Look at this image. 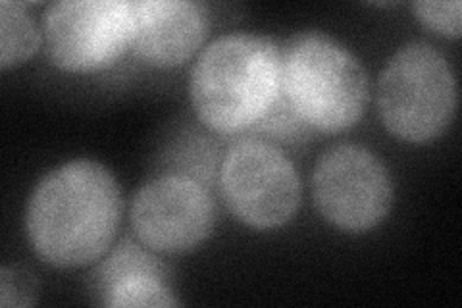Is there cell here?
I'll list each match as a JSON object with an SVG mask.
<instances>
[{
  "instance_id": "cell-1",
  "label": "cell",
  "mask_w": 462,
  "mask_h": 308,
  "mask_svg": "<svg viewBox=\"0 0 462 308\" xmlns=\"http://www.w3.org/2000/svg\"><path fill=\"white\" fill-rule=\"evenodd\" d=\"M122 207L120 187L106 166L74 160L35 185L25 210L27 239L52 268L89 266L112 247Z\"/></svg>"
},
{
  "instance_id": "cell-2",
  "label": "cell",
  "mask_w": 462,
  "mask_h": 308,
  "mask_svg": "<svg viewBox=\"0 0 462 308\" xmlns=\"http://www.w3.org/2000/svg\"><path fill=\"white\" fill-rule=\"evenodd\" d=\"M197 118L218 135H237L266 124L283 108L282 47L253 33L212 41L191 71Z\"/></svg>"
},
{
  "instance_id": "cell-3",
  "label": "cell",
  "mask_w": 462,
  "mask_h": 308,
  "mask_svg": "<svg viewBox=\"0 0 462 308\" xmlns=\"http://www.w3.org/2000/svg\"><path fill=\"white\" fill-rule=\"evenodd\" d=\"M368 95L366 70L336 39L307 32L282 47V98L297 122L341 134L363 118Z\"/></svg>"
},
{
  "instance_id": "cell-4",
  "label": "cell",
  "mask_w": 462,
  "mask_h": 308,
  "mask_svg": "<svg viewBox=\"0 0 462 308\" xmlns=\"http://www.w3.org/2000/svg\"><path fill=\"white\" fill-rule=\"evenodd\" d=\"M378 108L392 135L430 143L449 127L457 110V79L447 58L428 42L399 49L378 79Z\"/></svg>"
},
{
  "instance_id": "cell-5",
  "label": "cell",
  "mask_w": 462,
  "mask_h": 308,
  "mask_svg": "<svg viewBox=\"0 0 462 308\" xmlns=\"http://www.w3.org/2000/svg\"><path fill=\"white\" fill-rule=\"evenodd\" d=\"M134 3L62 0L42 12L41 37L51 62L71 73L112 68L134 45Z\"/></svg>"
},
{
  "instance_id": "cell-6",
  "label": "cell",
  "mask_w": 462,
  "mask_h": 308,
  "mask_svg": "<svg viewBox=\"0 0 462 308\" xmlns=\"http://www.w3.org/2000/svg\"><path fill=\"white\" fill-rule=\"evenodd\" d=\"M220 189L229 212L254 229L287 224L302 197L291 160L276 145L260 139L231 146L220 168Z\"/></svg>"
},
{
  "instance_id": "cell-7",
  "label": "cell",
  "mask_w": 462,
  "mask_h": 308,
  "mask_svg": "<svg viewBox=\"0 0 462 308\" xmlns=\"http://www.w3.org/2000/svg\"><path fill=\"white\" fill-rule=\"evenodd\" d=\"M312 199L329 224L345 231H368L392 210L393 182L372 151L358 145H336L314 166Z\"/></svg>"
},
{
  "instance_id": "cell-8",
  "label": "cell",
  "mask_w": 462,
  "mask_h": 308,
  "mask_svg": "<svg viewBox=\"0 0 462 308\" xmlns=\"http://www.w3.org/2000/svg\"><path fill=\"white\" fill-rule=\"evenodd\" d=\"M216 207L208 189L185 173H166L144 183L132 201V228L154 253L183 255L212 233Z\"/></svg>"
},
{
  "instance_id": "cell-9",
  "label": "cell",
  "mask_w": 462,
  "mask_h": 308,
  "mask_svg": "<svg viewBox=\"0 0 462 308\" xmlns=\"http://www.w3.org/2000/svg\"><path fill=\"white\" fill-rule=\"evenodd\" d=\"M135 54L154 68H176L205 42L210 16L191 0H139L134 3Z\"/></svg>"
},
{
  "instance_id": "cell-10",
  "label": "cell",
  "mask_w": 462,
  "mask_h": 308,
  "mask_svg": "<svg viewBox=\"0 0 462 308\" xmlns=\"http://www.w3.org/2000/svg\"><path fill=\"white\" fill-rule=\"evenodd\" d=\"M166 280L162 260L127 238L95 270L93 289L100 295V303L112 308L180 306Z\"/></svg>"
},
{
  "instance_id": "cell-11",
  "label": "cell",
  "mask_w": 462,
  "mask_h": 308,
  "mask_svg": "<svg viewBox=\"0 0 462 308\" xmlns=\"http://www.w3.org/2000/svg\"><path fill=\"white\" fill-rule=\"evenodd\" d=\"M42 37L23 5L3 0L0 3V68L10 70L25 64Z\"/></svg>"
},
{
  "instance_id": "cell-12",
  "label": "cell",
  "mask_w": 462,
  "mask_h": 308,
  "mask_svg": "<svg viewBox=\"0 0 462 308\" xmlns=\"http://www.w3.org/2000/svg\"><path fill=\"white\" fill-rule=\"evenodd\" d=\"M416 18L420 20L428 29L445 37L457 39L462 29V5L458 0H443V3H433V0H422L414 6Z\"/></svg>"
},
{
  "instance_id": "cell-13",
  "label": "cell",
  "mask_w": 462,
  "mask_h": 308,
  "mask_svg": "<svg viewBox=\"0 0 462 308\" xmlns=\"http://www.w3.org/2000/svg\"><path fill=\"white\" fill-rule=\"evenodd\" d=\"M39 297L37 280L22 266H3L0 270V306H33Z\"/></svg>"
}]
</instances>
